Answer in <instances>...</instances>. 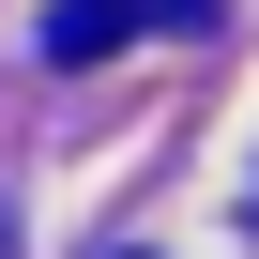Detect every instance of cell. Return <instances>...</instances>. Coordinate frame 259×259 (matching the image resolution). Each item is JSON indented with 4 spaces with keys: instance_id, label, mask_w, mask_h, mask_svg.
<instances>
[{
    "instance_id": "6da1fadb",
    "label": "cell",
    "mask_w": 259,
    "mask_h": 259,
    "mask_svg": "<svg viewBox=\"0 0 259 259\" xmlns=\"http://www.w3.org/2000/svg\"><path fill=\"white\" fill-rule=\"evenodd\" d=\"M198 0H61L46 16V61H107V46H138V31H183Z\"/></svg>"
}]
</instances>
